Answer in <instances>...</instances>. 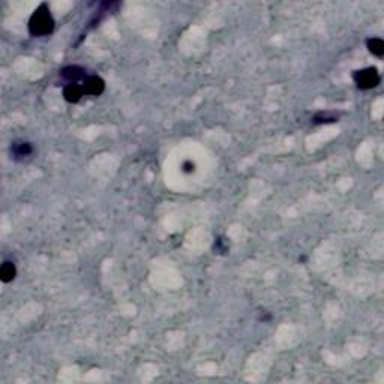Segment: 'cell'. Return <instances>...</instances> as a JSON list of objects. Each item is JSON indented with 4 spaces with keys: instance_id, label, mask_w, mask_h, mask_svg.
Instances as JSON below:
<instances>
[{
    "instance_id": "5",
    "label": "cell",
    "mask_w": 384,
    "mask_h": 384,
    "mask_svg": "<svg viewBox=\"0 0 384 384\" xmlns=\"http://www.w3.org/2000/svg\"><path fill=\"white\" fill-rule=\"evenodd\" d=\"M84 95V90H83V86L77 84V83H69L65 89H63V98L68 101V102H78L81 99V96Z\"/></svg>"
},
{
    "instance_id": "7",
    "label": "cell",
    "mask_w": 384,
    "mask_h": 384,
    "mask_svg": "<svg viewBox=\"0 0 384 384\" xmlns=\"http://www.w3.org/2000/svg\"><path fill=\"white\" fill-rule=\"evenodd\" d=\"M12 155H14V158H26V156H29L30 153H32V146L30 143H15L12 146Z\"/></svg>"
},
{
    "instance_id": "1",
    "label": "cell",
    "mask_w": 384,
    "mask_h": 384,
    "mask_svg": "<svg viewBox=\"0 0 384 384\" xmlns=\"http://www.w3.org/2000/svg\"><path fill=\"white\" fill-rule=\"evenodd\" d=\"M54 29V20L47 5H41L29 20V32L32 36H45Z\"/></svg>"
},
{
    "instance_id": "4",
    "label": "cell",
    "mask_w": 384,
    "mask_h": 384,
    "mask_svg": "<svg viewBox=\"0 0 384 384\" xmlns=\"http://www.w3.org/2000/svg\"><path fill=\"white\" fill-rule=\"evenodd\" d=\"M60 75L68 81V83H77L78 80H86V69L80 66H66L63 68Z\"/></svg>"
},
{
    "instance_id": "8",
    "label": "cell",
    "mask_w": 384,
    "mask_h": 384,
    "mask_svg": "<svg viewBox=\"0 0 384 384\" xmlns=\"http://www.w3.org/2000/svg\"><path fill=\"white\" fill-rule=\"evenodd\" d=\"M368 50L377 56V57H383L384 54V42L380 39V38H372L368 41Z\"/></svg>"
},
{
    "instance_id": "3",
    "label": "cell",
    "mask_w": 384,
    "mask_h": 384,
    "mask_svg": "<svg viewBox=\"0 0 384 384\" xmlns=\"http://www.w3.org/2000/svg\"><path fill=\"white\" fill-rule=\"evenodd\" d=\"M104 89H105L104 80H102L101 77H96V75H93V77H87V78L84 80V83H83V90H84L86 95H101V93L104 92Z\"/></svg>"
},
{
    "instance_id": "2",
    "label": "cell",
    "mask_w": 384,
    "mask_h": 384,
    "mask_svg": "<svg viewBox=\"0 0 384 384\" xmlns=\"http://www.w3.org/2000/svg\"><path fill=\"white\" fill-rule=\"evenodd\" d=\"M357 87L362 90H369L374 89L380 84V74L375 68H366L362 71H356L353 75Z\"/></svg>"
},
{
    "instance_id": "6",
    "label": "cell",
    "mask_w": 384,
    "mask_h": 384,
    "mask_svg": "<svg viewBox=\"0 0 384 384\" xmlns=\"http://www.w3.org/2000/svg\"><path fill=\"white\" fill-rule=\"evenodd\" d=\"M17 275V269H15V264L11 263V261H5L2 264V269H0V279L2 282L8 284L11 281H14Z\"/></svg>"
}]
</instances>
